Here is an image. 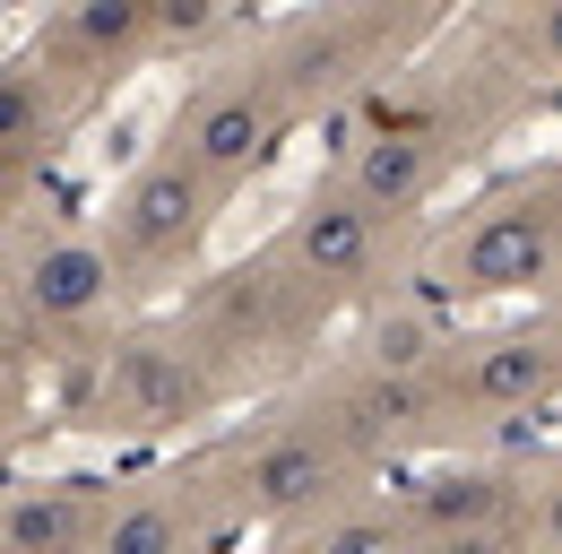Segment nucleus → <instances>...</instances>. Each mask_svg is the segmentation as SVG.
<instances>
[{"label":"nucleus","instance_id":"f257e3e1","mask_svg":"<svg viewBox=\"0 0 562 554\" xmlns=\"http://www.w3.org/2000/svg\"><path fill=\"white\" fill-rule=\"evenodd\" d=\"M216 200H225V182H209L182 147L147 156L139 174L122 182V200H113V261L122 269H165V261L200 252Z\"/></svg>","mask_w":562,"mask_h":554},{"label":"nucleus","instance_id":"7ed1b4c3","mask_svg":"<svg viewBox=\"0 0 562 554\" xmlns=\"http://www.w3.org/2000/svg\"><path fill=\"white\" fill-rule=\"evenodd\" d=\"M554 269H562V217L546 200H493L450 252V277L468 295H528Z\"/></svg>","mask_w":562,"mask_h":554},{"label":"nucleus","instance_id":"2eb2a0df","mask_svg":"<svg viewBox=\"0 0 562 554\" xmlns=\"http://www.w3.org/2000/svg\"><path fill=\"white\" fill-rule=\"evenodd\" d=\"M35 122H44V87L18 78V69H0V147L9 138H35Z\"/></svg>","mask_w":562,"mask_h":554},{"label":"nucleus","instance_id":"ddd939ff","mask_svg":"<svg viewBox=\"0 0 562 554\" xmlns=\"http://www.w3.org/2000/svg\"><path fill=\"white\" fill-rule=\"evenodd\" d=\"M191 538V511L173 494H131V502H95V546L113 554H156Z\"/></svg>","mask_w":562,"mask_h":554},{"label":"nucleus","instance_id":"f8f14e48","mask_svg":"<svg viewBox=\"0 0 562 554\" xmlns=\"http://www.w3.org/2000/svg\"><path fill=\"white\" fill-rule=\"evenodd\" d=\"M147 44V0H70L61 18V53L87 69H113Z\"/></svg>","mask_w":562,"mask_h":554},{"label":"nucleus","instance_id":"f3484780","mask_svg":"<svg viewBox=\"0 0 562 554\" xmlns=\"http://www.w3.org/2000/svg\"><path fill=\"white\" fill-rule=\"evenodd\" d=\"M537 62L562 69V0H537Z\"/></svg>","mask_w":562,"mask_h":554},{"label":"nucleus","instance_id":"4468645a","mask_svg":"<svg viewBox=\"0 0 562 554\" xmlns=\"http://www.w3.org/2000/svg\"><path fill=\"white\" fill-rule=\"evenodd\" d=\"M372 364H381V373H424V364H432V330H424L416 312L381 321V330H372Z\"/></svg>","mask_w":562,"mask_h":554},{"label":"nucleus","instance_id":"f03ea898","mask_svg":"<svg viewBox=\"0 0 562 554\" xmlns=\"http://www.w3.org/2000/svg\"><path fill=\"white\" fill-rule=\"evenodd\" d=\"M95 408L122 433H165V424H191V416L216 408V373H209V355L182 339H122L104 355Z\"/></svg>","mask_w":562,"mask_h":554},{"label":"nucleus","instance_id":"9d476101","mask_svg":"<svg viewBox=\"0 0 562 554\" xmlns=\"http://www.w3.org/2000/svg\"><path fill=\"white\" fill-rule=\"evenodd\" d=\"M0 546H18V554L95 546V494L87 485H18L0 502Z\"/></svg>","mask_w":562,"mask_h":554},{"label":"nucleus","instance_id":"0eeeda50","mask_svg":"<svg viewBox=\"0 0 562 554\" xmlns=\"http://www.w3.org/2000/svg\"><path fill=\"white\" fill-rule=\"evenodd\" d=\"M441 390H459V399H476V408H537V399H554V390H562V339H554V330H502V339H476L459 364H450Z\"/></svg>","mask_w":562,"mask_h":554},{"label":"nucleus","instance_id":"1a4fd4ad","mask_svg":"<svg viewBox=\"0 0 562 554\" xmlns=\"http://www.w3.org/2000/svg\"><path fill=\"white\" fill-rule=\"evenodd\" d=\"M338 182H347L372 217H407V208H424V200H432V182H441V147H432V131L381 122V131L347 156V174H338Z\"/></svg>","mask_w":562,"mask_h":554},{"label":"nucleus","instance_id":"6e6552de","mask_svg":"<svg viewBox=\"0 0 562 554\" xmlns=\"http://www.w3.org/2000/svg\"><path fill=\"white\" fill-rule=\"evenodd\" d=\"M347 477V442L338 433H269L251 459H243V502L269 511V520H294V511H321Z\"/></svg>","mask_w":562,"mask_h":554},{"label":"nucleus","instance_id":"a211bd4d","mask_svg":"<svg viewBox=\"0 0 562 554\" xmlns=\"http://www.w3.org/2000/svg\"><path fill=\"white\" fill-rule=\"evenodd\" d=\"M537 529H546V538H554V546H562V485H554V494H546V520H537Z\"/></svg>","mask_w":562,"mask_h":554},{"label":"nucleus","instance_id":"9b49d317","mask_svg":"<svg viewBox=\"0 0 562 554\" xmlns=\"http://www.w3.org/2000/svg\"><path fill=\"white\" fill-rule=\"evenodd\" d=\"M416 520L441 529V538H493V529H510V477H493V468H450V477H432L416 494Z\"/></svg>","mask_w":562,"mask_h":554},{"label":"nucleus","instance_id":"20e7f679","mask_svg":"<svg viewBox=\"0 0 562 554\" xmlns=\"http://www.w3.org/2000/svg\"><path fill=\"white\" fill-rule=\"evenodd\" d=\"M285 131V96L269 87V78H243V87H209L182 122H173V147L209 174V182H243V174H260L269 165V147H278Z\"/></svg>","mask_w":562,"mask_h":554},{"label":"nucleus","instance_id":"aec40b11","mask_svg":"<svg viewBox=\"0 0 562 554\" xmlns=\"http://www.w3.org/2000/svg\"><path fill=\"white\" fill-rule=\"evenodd\" d=\"M0 416H9V390H0Z\"/></svg>","mask_w":562,"mask_h":554},{"label":"nucleus","instance_id":"39448f33","mask_svg":"<svg viewBox=\"0 0 562 554\" xmlns=\"http://www.w3.org/2000/svg\"><path fill=\"white\" fill-rule=\"evenodd\" d=\"M18 303L44 321V330H87L113 295H122V261H113V243H95V234H44V243H26L18 252Z\"/></svg>","mask_w":562,"mask_h":554},{"label":"nucleus","instance_id":"dca6fc26","mask_svg":"<svg viewBox=\"0 0 562 554\" xmlns=\"http://www.w3.org/2000/svg\"><path fill=\"white\" fill-rule=\"evenodd\" d=\"M216 9H225V0H147V35H173V44H182V35H209Z\"/></svg>","mask_w":562,"mask_h":554},{"label":"nucleus","instance_id":"423d86ee","mask_svg":"<svg viewBox=\"0 0 562 554\" xmlns=\"http://www.w3.org/2000/svg\"><path fill=\"white\" fill-rule=\"evenodd\" d=\"M381 261V217L355 200L347 182H321L312 200L294 208V225H285V269L303 277V286H363Z\"/></svg>","mask_w":562,"mask_h":554},{"label":"nucleus","instance_id":"6ab92c4d","mask_svg":"<svg viewBox=\"0 0 562 554\" xmlns=\"http://www.w3.org/2000/svg\"><path fill=\"white\" fill-rule=\"evenodd\" d=\"M407 18H441V9H459V0H398Z\"/></svg>","mask_w":562,"mask_h":554}]
</instances>
